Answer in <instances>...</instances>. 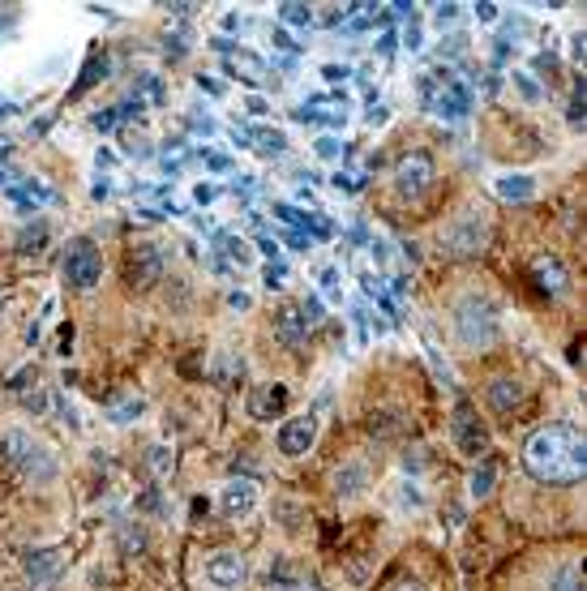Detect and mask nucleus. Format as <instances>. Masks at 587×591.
<instances>
[{"mask_svg":"<svg viewBox=\"0 0 587 591\" xmlns=\"http://www.w3.org/2000/svg\"><path fill=\"white\" fill-rule=\"evenodd\" d=\"M523 463H528V472L545 484H575L587 467V446L570 424H558V429H540V433L528 437Z\"/></svg>","mask_w":587,"mask_h":591,"instance_id":"obj_1","label":"nucleus"},{"mask_svg":"<svg viewBox=\"0 0 587 591\" xmlns=\"http://www.w3.org/2000/svg\"><path fill=\"white\" fill-rule=\"evenodd\" d=\"M0 463H9L13 472H22L26 480H52L56 476V463H52L48 446H39L35 437H26V433L0 437Z\"/></svg>","mask_w":587,"mask_h":591,"instance_id":"obj_2","label":"nucleus"},{"mask_svg":"<svg viewBox=\"0 0 587 591\" xmlns=\"http://www.w3.org/2000/svg\"><path fill=\"white\" fill-rule=\"evenodd\" d=\"M455 330L468 347H485L498 339V309L485 296H463L455 305Z\"/></svg>","mask_w":587,"mask_h":591,"instance_id":"obj_3","label":"nucleus"},{"mask_svg":"<svg viewBox=\"0 0 587 591\" xmlns=\"http://www.w3.org/2000/svg\"><path fill=\"white\" fill-rule=\"evenodd\" d=\"M420 95L433 112L442 120H459L472 112V90L463 86L459 78H450V73H425V82H420Z\"/></svg>","mask_w":587,"mask_h":591,"instance_id":"obj_4","label":"nucleus"},{"mask_svg":"<svg viewBox=\"0 0 587 591\" xmlns=\"http://www.w3.org/2000/svg\"><path fill=\"white\" fill-rule=\"evenodd\" d=\"M103 275V262H99V249L90 245V240H73L69 253H65V283L82 287V292H90V287L99 283Z\"/></svg>","mask_w":587,"mask_h":591,"instance_id":"obj_5","label":"nucleus"},{"mask_svg":"<svg viewBox=\"0 0 587 591\" xmlns=\"http://www.w3.org/2000/svg\"><path fill=\"white\" fill-rule=\"evenodd\" d=\"M455 442H459V450L468 454V459H480V454H489V433H485V424H480V416L472 412V403H455Z\"/></svg>","mask_w":587,"mask_h":591,"instance_id":"obj_6","label":"nucleus"},{"mask_svg":"<svg viewBox=\"0 0 587 591\" xmlns=\"http://www.w3.org/2000/svg\"><path fill=\"white\" fill-rule=\"evenodd\" d=\"M429 180H433V159L425 155V150H416V155H403L399 159V168H395V189L403 197H420L429 189Z\"/></svg>","mask_w":587,"mask_h":591,"instance_id":"obj_7","label":"nucleus"},{"mask_svg":"<svg viewBox=\"0 0 587 591\" xmlns=\"http://www.w3.org/2000/svg\"><path fill=\"white\" fill-rule=\"evenodd\" d=\"M292 403V390L283 382H266V386H253L249 394V416L253 420H279L283 412H288Z\"/></svg>","mask_w":587,"mask_h":591,"instance_id":"obj_8","label":"nucleus"},{"mask_svg":"<svg viewBox=\"0 0 587 591\" xmlns=\"http://www.w3.org/2000/svg\"><path fill=\"white\" fill-rule=\"evenodd\" d=\"M245 574H249V566L240 553H215L206 562V583L219 587V591H236L240 583H245Z\"/></svg>","mask_w":587,"mask_h":591,"instance_id":"obj_9","label":"nucleus"},{"mask_svg":"<svg viewBox=\"0 0 587 591\" xmlns=\"http://www.w3.org/2000/svg\"><path fill=\"white\" fill-rule=\"evenodd\" d=\"M318 442V420L313 416H296L279 429V454H288V459H300V454H309V446Z\"/></svg>","mask_w":587,"mask_h":591,"instance_id":"obj_10","label":"nucleus"},{"mask_svg":"<svg viewBox=\"0 0 587 591\" xmlns=\"http://www.w3.org/2000/svg\"><path fill=\"white\" fill-rule=\"evenodd\" d=\"M22 570H26V579L35 583V587H48V583L60 579L65 557H60L56 549H30V553H22Z\"/></svg>","mask_w":587,"mask_h":591,"instance_id":"obj_11","label":"nucleus"},{"mask_svg":"<svg viewBox=\"0 0 587 591\" xmlns=\"http://www.w3.org/2000/svg\"><path fill=\"white\" fill-rule=\"evenodd\" d=\"M219 506L228 519H240V514H249L253 506H258V484L253 480H228L219 493Z\"/></svg>","mask_w":587,"mask_h":591,"instance_id":"obj_12","label":"nucleus"},{"mask_svg":"<svg viewBox=\"0 0 587 591\" xmlns=\"http://www.w3.org/2000/svg\"><path fill=\"white\" fill-rule=\"evenodd\" d=\"M446 253H476L480 245H485V223L480 219H459L455 227H446Z\"/></svg>","mask_w":587,"mask_h":591,"instance_id":"obj_13","label":"nucleus"},{"mask_svg":"<svg viewBox=\"0 0 587 591\" xmlns=\"http://www.w3.org/2000/svg\"><path fill=\"white\" fill-rule=\"evenodd\" d=\"M262 587L266 591H305V574H300V566L292 562V557H275L262 574Z\"/></svg>","mask_w":587,"mask_h":591,"instance_id":"obj_14","label":"nucleus"},{"mask_svg":"<svg viewBox=\"0 0 587 591\" xmlns=\"http://www.w3.org/2000/svg\"><path fill=\"white\" fill-rule=\"evenodd\" d=\"M275 330H279V339H283V343H305L313 326H309L305 309H300V305H288V309H279Z\"/></svg>","mask_w":587,"mask_h":591,"instance_id":"obj_15","label":"nucleus"},{"mask_svg":"<svg viewBox=\"0 0 587 591\" xmlns=\"http://www.w3.org/2000/svg\"><path fill=\"white\" fill-rule=\"evenodd\" d=\"M536 283H540V292H549V296H562L566 292V266L558 262V257H536Z\"/></svg>","mask_w":587,"mask_h":591,"instance_id":"obj_16","label":"nucleus"},{"mask_svg":"<svg viewBox=\"0 0 587 591\" xmlns=\"http://www.w3.org/2000/svg\"><path fill=\"white\" fill-rule=\"evenodd\" d=\"M489 403L498 407V412H515V407L523 403V386L515 382V377H498V382L489 386Z\"/></svg>","mask_w":587,"mask_h":591,"instance_id":"obj_17","label":"nucleus"},{"mask_svg":"<svg viewBox=\"0 0 587 591\" xmlns=\"http://www.w3.org/2000/svg\"><path fill=\"white\" fill-rule=\"evenodd\" d=\"M365 484H369V472L360 463H348V467H339V472H335V493L339 497H356Z\"/></svg>","mask_w":587,"mask_h":591,"instance_id":"obj_18","label":"nucleus"},{"mask_svg":"<svg viewBox=\"0 0 587 591\" xmlns=\"http://www.w3.org/2000/svg\"><path fill=\"white\" fill-rule=\"evenodd\" d=\"M498 193L506 197V202H528V197L536 193V180L532 176H502L498 180Z\"/></svg>","mask_w":587,"mask_h":591,"instance_id":"obj_19","label":"nucleus"},{"mask_svg":"<svg viewBox=\"0 0 587 591\" xmlns=\"http://www.w3.org/2000/svg\"><path fill=\"white\" fill-rule=\"evenodd\" d=\"M142 399L138 394H125V399H116L112 407H108V416H112V424H129V420H138L142 416Z\"/></svg>","mask_w":587,"mask_h":591,"instance_id":"obj_20","label":"nucleus"},{"mask_svg":"<svg viewBox=\"0 0 587 591\" xmlns=\"http://www.w3.org/2000/svg\"><path fill=\"white\" fill-rule=\"evenodd\" d=\"M549 591H583V570L570 562L562 570H553V579H549Z\"/></svg>","mask_w":587,"mask_h":591,"instance_id":"obj_21","label":"nucleus"},{"mask_svg":"<svg viewBox=\"0 0 587 591\" xmlns=\"http://www.w3.org/2000/svg\"><path fill=\"white\" fill-rule=\"evenodd\" d=\"M232 69L245 73V82H262V78H266V65H262V60L253 56V52H240V56L232 60Z\"/></svg>","mask_w":587,"mask_h":591,"instance_id":"obj_22","label":"nucleus"},{"mask_svg":"<svg viewBox=\"0 0 587 591\" xmlns=\"http://www.w3.org/2000/svg\"><path fill=\"white\" fill-rule=\"evenodd\" d=\"M279 18L288 26H309L313 22V9L309 5H296V0H288V5H279Z\"/></svg>","mask_w":587,"mask_h":591,"instance_id":"obj_23","label":"nucleus"},{"mask_svg":"<svg viewBox=\"0 0 587 591\" xmlns=\"http://www.w3.org/2000/svg\"><path fill=\"white\" fill-rule=\"evenodd\" d=\"M493 480H498V472H493L489 463H485V467H476V472H472V497H485V493L493 489Z\"/></svg>","mask_w":587,"mask_h":591,"instance_id":"obj_24","label":"nucleus"},{"mask_svg":"<svg viewBox=\"0 0 587 591\" xmlns=\"http://www.w3.org/2000/svg\"><path fill=\"white\" fill-rule=\"evenodd\" d=\"M253 142H258L262 155H275V150H283V133H270V129H258V133H249Z\"/></svg>","mask_w":587,"mask_h":591,"instance_id":"obj_25","label":"nucleus"},{"mask_svg":"<svg viewBox=\"0 0 587 591\" xmlns=\"http://www.w3.org/2000/svg\"><path fill=\"white\" fill-rule=\"evenodd\" d=\"M150 467H155V476H168L172 472V450L155 446V450H150Z\"/></svg>","mask_w":587,"mask_h":591,"instance_id":"obj_26","label":"nucleus"},{"mask_svg":"<svg viewBox=\"0 0 587 591\" xmlns=\"http://www.w3.org/2000/svg\"><path fill=\"white\" fill-rule=\"evenodd\" d=\"M583 108H587V99H583V82H575V95H570V108H566L570 125H579V120H583Z\"/></svg>","mask_w":587,"mask_h":591,"instance_id":"obj_27","label":"nucleus"},{"mask_svg":"<svg viewBox=\"0 0 587 591\" xmlns=\"http://www.w3.org/2000/svg\"><path fill=\"white\" fill-rule=\"evenodd\" d=\"M275 215H279L283 223H296V227H309V215H300V210H296V206H283V202H279V206H275Z\"/></svg>","mask_w":587,"mask_h":591,"instance_id":"obj_28","label":"nucleus"},{"mask_svg":"<svg viewBox=\"0 0 587 591\" xmlns=\"http://www.w3.org/2000/svg\"><path fill=\"white\" fill-rule=\"evenodd\" d=\"M99 69H108V60H99V56H95V60H90V65L82 69V82H78V90H86L90 82H99Z\"/></svg>","mask_w":587,"mask_h":591,"instance_id":"obj_29","label":"nucleus"},{"mask_svg":"<svg viewBox=\"0 0 587 591\" xmlns=\"http://www.w3.org/2000/svg\"><path fill=\"white\" fill-rule=\"evenodd\" d=\"M223 245H228V253L236 257V262H240V266H245V262H249V249H245V245H240V240H232V236H228V240H223Z\"/></svg>","mask_w":587,"mask_h":591,"instance_id":"obj_30","label":"nucleus"},{"mask_svg":"<svg viewBox=\"0 0 587 591\" xmlns=\"http://www.w3.org/2000/svg\"><path fill=\"white\" fill-rule=\"evenodd\" d=\"M43 240H48V232H43V227H35V232H22V249L30 253V245H43Z\"/></svg>","mask_w":587,"mask_h":591,"instance_id":"obj_31","label":"nucleus"},{"mask_svg":"<svg viewBox=\"0 0 587 591\" xmlns=\"http://www.w3.org/2000/svg\"><path fill=\"white\" fill-rule=\"evenodd\" d=\"M300 309H305L309 326H318V317H322V300H305V305H300Z\"/></svg>","mask_w":587,"mask_h":591,"instance_id":"obj_32","label":"nucleus"},{"mask_svg":"<svg viewBox=\"0 0 587 591\" xmlns=\"http://www.w3.org/2000/svg\"><path fill=\"white\" fill-rule=\"evenodd\" d=\"M476 18L480 22H498V5H489V0H485V5H476Z\"/></svg>","mask_w":587,"mask_h":591,"instance_id":"obj_33","label":"nucleus"},{"mask_svg":"<svg viewBox=\"0 0 587 591\" xmlns=\"http://www.w3.org/2000/svg\"><path fill=\"white\" fill-rule=\"evenodd\" d=\"M318 155H322V159H335V155H339V142H335V138H322V142H318Z\"/></svg>","mask_w":587,"mask_h":591,"instance_id":"obj_34","label":"nucleus"},{"mask_svg":"<svg viewBox=\"0 0 587 591\" xmlns=\"http://www.w3.org/2000/svg\"><path fill=\"white\" fill-rule=\"evenodd\" d=\"M459 18V5H438V22L446 26V22H455Z\"/></svg>","mask_w":587,"mask_h":591,"instance_id":"obj_35","label":"nucleus"},{"mask_svg":"<svg viewBox=\"0 0 587 591\" xmlns=\"http://www.w3.org/2000/svg\"><path fill=\"white\" fill-rule=\"evenodd\" d=\"M335 185H339V189H348V193H356V189H360V176H343V172H339V176H335Z\"/></svg>","mask_w":587,"mask_h":591,"instance_id":"obj_36","label":"nucleus"},{"mask_svg":"<svg viewBox=\"0 0 587 591\" xmlns=\"http://www.w3.org/2000/svg\"><path fill=\"white\" fill-rule=\"evenodd\" d=\"M515 78H519V86H523V95H528V99H540V90L528 82V73H515Z\"/></svg>","mask_w":587,"mask_h":591,"instance_id":"obj_37","label":"nucleus"},{"mask_svg":"<svg viewBox=\"0 0 587 591\" xmlns=\"http://www.w3.org/2000/svg\"><path fill=\"white\" fill-rule=\"evenodd\" d=\"M275 43H279V48H283V52H296V48H300V43H292L288 35H283V30H275Z\"/></svg>","mask_w":587,"mask_h":591,"instance_id":"obj_38","label":"nucleus"},{"mask_svg":"<svg viewBox=\"0 0 587 591\" xmlns=\"http://www.w3.org/2000/svg\"><path fill=\"white\" fill-rule=\"evenodd\" d=\"M215 193H219L215 185H198V202H215Z\"/></svg>","mask_w":587,"mask_h":591,"instance_id":"obj_39","label":"nucleus"},{"mask_svg":"<svg viewBox=\"0 0 587 591\" xmlns=\"http://www.w3.org/2000/svg\"><path fill=\"white\" fill-rule=\"evenodd\" d=\"M279 279H283V266H270V270H266V283L279 287Z\"/></svg>","mask_w":587,"mask_h":591,"instance_id":"obj_40","label":"nucleus"},{"mask_svg":"<svg viewBox=\"0 0 587 591\" xmlns=\"http://www.w3.org/2000/svg\"><path fill=\"white\" fill-rule=\"evenodd\" d=\"M382 120H386V108H382V103H378V108H373V112H369V125H382Z\"/></svg>","mask_w":587,"mask_h":591,"instance_id":"obj_41","label":"nucleus"},{"mask_svg":"<svg viewBox=\"0 0 587 591\" xmlns=\"http://www.w3.org/2000/svg\"><path fill=\"white\" fill-rule=\"evenodd\" d=\"M390 591H425V587H420V583H395Z\"/></svg>","mask_w":587,"mask_h":591,"instance_id":"obj_42","label":"nucleus"},{"mask_svg":"<svg viewBox=\"0 0 587 591\" xmlns=\"http://www.w3.org/2000/svg\"><path fill=\"white\" fill-rule=\"evenodd\" d=\"M0 185H5V168H0Z\"/></svg>","mask_w":587,"mask_h":591,"instance_id":"obj_43","label":"nucleus"}]
</instances>
